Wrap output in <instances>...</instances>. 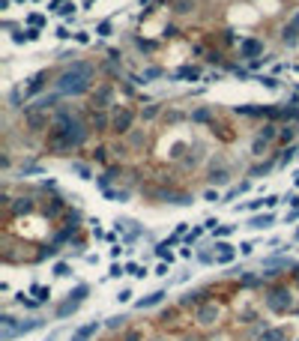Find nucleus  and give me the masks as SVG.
I'll list each match as a JSON object with an SVG mask.
<instances>
[{
	"mask_svg": "<svg viewBox=\"0 0 299 341\" xmlns=\"http://www.w3.org/2000/svg\"><path fill=\"white\" fill-rule=\"evenodd\" d=\"M90 78H93V66L90 63H75L69 72L57 78V93L60 96H81L87 87H90Z\"/></svg>",
	"mask_w": 299,
	"mask_h": 341,
	"instance_id": "2",
	"label": "nucleus"
},
{
	"mask_svg": "<svg viewBox=\"0 0 299 341\" xmlns=\"http://www.w3.org/2000/svg\"><path fill=\"white\" fill-rule=\"evenodd\" d=\"M287 329L284 326H272V329H263V335L257 338V341H287Z\"/></svg>",
	"mask_w": 299,
	"mask_h": 341,
	"instance_id": "10",
	"label": "nucleus"
},
{
	"mask_svg": "<svg viewBox=\"0 0 299 341\" xmlns=\"http://www.w3.org/2000/svg\"><path fill=\"white\" fill-rule=\"evenodd\" d=\"M78 305H81L78 299H72V296H69L66 302H60L57 309H54V317H57V320H63V317H69V314H75V311H78Z\"/></svg>",
	"mask_w": 299,
	"mask_h": 341,
	"instance_id": "8",
	"label": "nucleus"
},
{
	"mask_svg": "<svg viewBox=\"0 0 299 341\" xmlns=\"http://www.w3.org/2000/svg\"><path fill=\"white\" fill-rule=\"evenodd\" d=\"M27 39H30V42H33V39H39V30H36V27H30V30H27Z\"/></svg>",
	"mask_w": 299,
	"mask_h": 341,
	"instance_id": "32",
	"label": "nucleus"
},
{
	"mask_svg": "<svg viewBox=\"0 0 299 341\" xmlns=\"http://www.w3.org/2000/svg\"><path fill=\"white\" fill-rule=\"evenodd\" d=\"M206 117H209V111H206V108H201V111L195 114V120H206Z\"/></svg>",
	"mask_w": 299,
	"mask_h": 341,
	"instance_id": "34",
	"label": "nucleus"
},
{
	"mask_svg": "<svg viewBox=\"0 0 299 341\" xmlns=\"http://www.w3.org/2000/svg\"><path fill=\"white\" fill-rule=\"evenodd\" d=\"M81 141H84V126L72 117H60L48 135V147L54 153H72L75 147H81Z\"/></svg>",
	"mask_w": 299,
	"mask_h": 341,
	"instance_id": "1",
	"label": "nucleus"
},
{
	"mask_svg": "<svg viewBox=\"0 0 299 341\" xmlns=\"http://www.w3.org/2000/svg\"><path fill=\"white\" fill-rule=\"evenodd\" d=\"M33 293H36V302H45L51 296V287H42V284H33Z\"/></svg>",
	"mask_w": 299,
	"mask_h": 341,
	"instance_id": "16",
	"label": "nucleus"
},
{
	"mask_svg": "<svg viewBox=\"0 0 299 341\" xmlns=\"http://www.w3.org/2000/svg\"><path fill=\"white\" fill-rule=\"evenodd\" d=\"M129 299H132V291H120L117 293V302H129Z\"/></svg>",
	"mask_w": 299,
	"mask_h": 341,
	"instance_id": "26",
	"label": "nucleus"
},
{
	"mask_svg": "<svg viewBox=\"0 0 299 341\" xmlns=\"http://www.w3.org/2000/svg\"><path fill=\"white\" fill-rule=\"evenodd\" d=\"M54 276L66 278V276H69V266H66V263H57V266H54Z\"/></svg>",
	"mask_w": 299,
	"mask_h": 341,
	"instance_id": "22",
	"label": "nucleus"
},
{
	"mask_svg": "<svg viewBox=\"0 0 299 341\" xmlns=\"http://www.w3.org/2000/svg\"><path fill=\"white\" fill-rule=\"evenodd\" d=\"M296 36H299V12L293 15V21L284 27V39H287V42H296Z\"/></svg>",
	"mask_w": 299,
	"mask_h": 341,
	"instance_id": "14",
	"label": "nucleus"
},
{
	"mask_svg": "<svg viewBox=\"0 0 299 341\" xmlns=\"http://www.w3.org/2000/svg\"><path fill=\"white\" fill-rule=\"evenodd\" d=\"M239 51H242V57H254V54L263 51V42H257V39H245Z\"/></svg>",
	"mask_w": 299,
	"mask_h": 341,
	"instance_id": "13",
	"label": "nucleus"
},
{
	"mask_svg": "<svg viewBox=\"0 0 299 341\" xmlns=\"http://www.w3.org/2000/svg\"><path fill=\"white\" fill-rule=\"evenodd\" d=\"M138 338H141L138 332H129V335H126V341H138Z\"/></svg>",
	"mask_w": 299,
	"mask_h": 341,
	"instance_id": "35",
	"label": "nucleus"
},
{
	"mask_svg": "<svg viewBox=\"0 0 299 341\" xmlns=\"http://www.w3.org/2000/svg\"><path fill=\"white\" fill-rule=\"evenodd\" d=\"M72 12H75V3H66V6L60 9V15H66V18H69V15H72Z\"/></svg>",
	"mask_w": 299,
	"mask_h": 341,
	"instance_id": "27",
	"label": "nucleus"
},
{
	"mask_svg": "<svg viewBox=\"0 0 299 341\" xmlns=\"http://www.w3.org/2000/svg\"><path fill=\"white\" fill-rule=\"evenodd\" d=\"M278 201H281V197H275V195H269V197H267V210H272V207H275Z\"/></svg>",
	"mask_w": 299,
	"mask_h": 341,
	"instance_id": "30",
	"label": "nucleus"
},
{
	"mask_svg": "<svg viewBox=\"0 0 299 341\" xmlns=\"http://www.w3.org/2000/svg\"><path fill=\"white\" fill-rule=\"evenodd\" d=\"M123 273H126V266H120V263H114V266H111V273H108V276H111V278H120Z\"/></svg>",
	"mask_w": 299,
	"mask_h": 341,
	"instance_id": "21",
	"label": "nucleus"
},
{
	"mask_svg": "<svg viewBox=\"0 0 299 341\" xmlns=\"http://www.w3.org/2000/svg\"><path fill=\"white\" fill-rule=\"evenodd\" d=\"M201 296H206V291H189L180 302L183 305H201Z\"/></svg>",
	"mask_w": 299,
	"mask_h": 341,
	"instance_id": "15",
	"label": "nucleus"
},
{
	"mask_svg": "<svg viewBox=\"0 0 299 341\" xmlns=\"http://www.w3.org/2000/svg\"><path fill=\"white\" fill-rule=\"evenodd\" d=\"M75 171H78V174H81L84 179H87V177H90V168H87V165H75Z\"/></svg>",
	"mask_w": 299,
	"mask_h": 341,
	"instance_id": "28",
	"label": "nucleus"
},
{
	"mask_svg": "<svg viewBox=\"0 0 299 341\" xmlns=\"http://www.w3.org/2000/svg\"><path fill=\"white\" fill-rule=\"evenodd\" d=\"M219 314H221V309L216 302H204V305H198L195 320L201 323V326H213V323H219Z\"/></svg>",
	"mask_w": 299,
	"mask_h": 341,
	"instance_id": "4",
	"label": "nucleus"
},
{
	"mask_svg": "<svg viewBox=\"0 0 299 341\" xmlns=\"http://www.w3.org/2000/svg\"><path fill=\"white\" fill-rule=\"evenodd\" d=\"M236 230V225H224V227H216V237H231Z\"/></svg>",
	"mask_w": 299,
	"mask_h": 341,
	"instance_id": "20",
	"label": "nucleus"
},
{
	"mask_svg": "<svg viewBox=\"0 0 299 341\" xmlns=\"http://www.w3.org/2000/svg\"><path fill=\"white\" fill-rule=\"evenodd\" d=\"M296 186H299V174H296Z\"/></svg>",
	"mask_w": 299,
	"mask_h": 341,
	"instance_id": "37",
	"label": "nucleus"
},
{
	"mask_svg": "<svg viewBox=\"0 0 299 341\" xmlns=\"http://www.w3.org/2000/svg\"><path fill=\"white\" fill-rule=\"evenodd\" d=\"M290 305H293V296H290L287 287H272V291L267 293V309L275 311V314L290 311Z\"/></svg>",
	"mask_w": 299,
	"mask_h": 341,
	"instance_id": "3",
	"label": "nucleus"
},
{
	"mask_svg": "<svg viewBox=\"0 0 299 341\" xmlns=\"http://www.w3.org/2000/svg\"><path fill=\"white\" fill-rule=\"evenodd\" d=\"M108 33H111V21H102L99 24V36H108Z\"/></svg>",
	"mask_w": 299,
	"mask_h": 341,
	"instance_id": "25",
	"label": "nucleus"
},
{
	"mask_svg": "<svg viewBox=\"0 0 299 341\" xmlns=\"http://www.w3.org/2000/svg\"><path fill=\"white\" fill-rule=\"evenodd\" d=\"M165 296H168L165 291H153L150 296H144V299H138V309H141V311H144V309H153V305H159V302H162Z\"/></svg>",
	"mask_w": 299,
	"mask_h": 341,
	"instance_id": "11",
	"label": "nucleus"
},
{
	"mask_svg": "<svg viewBox=\"0 0 299 341\" xmlns=\"http://www.w3.org/2000/svg\"><path fill=\"white\" fill-rule=\"evenodd\" d=\"M87 293H90V287H87V284H78V287H75V291L69 293V296H72V299H78V302H84V296H87Z\"/></svg>",
	"mask_w": 299,
	"mask_h": 341,
	"instance_id": "18",
	"label": "nucleus"
},
{
	"mask_svg": "<svg viewBox=\"0 0 299 341\" xmlns=\"http://www.w3.org/2000/svg\"><path fill=\"white\" fill-rule=\"evenodd\" d=\"M296 219H299V207H296V210H290V212H287V219H284V222H296Z\"/></svg>",
	"mask_w": 299,
	"mask_h": 341,
	"instance_id": "31",
	"label": "nucleus"
},
{
	"mask_svg": "<svg viewBox=\"0 0 299 341\" xmlns=\"http://www.w3.org/2000/svg\"><path fill=\"white\" fill-rule=\"evenodd\" d=\"M177 75H180V78H198V69H180Z\"/></svg>",
	"mask_w": 299,
	"mask_h": 341,
	"instance_id": "23",
	"label": "nucleus"
},
{
	"mask_svg": "<svg viewBox=\"0 0 299 341\" xmlns=\"http://www.w3.org/2000/svg\"><path fill=\"white\" fill-rule=\"evenodd\" d=\"M96 332H99V323L96 320L93 323H84V326H78L72 332V338H69V341H90V338H96Z\"/></svg>",
	"mask_w": 299,
	"mask_h": 341,
	"instance_id": "5",
	"label": "nucleus"
},
{
	"mask_svg": "<svg viewBox=\"0 0 299 341\" xmlns=\"http://www.w3.org/2000/svg\"><path fill=\"white\" fill-rule=\"evenodd\" d=\"M216 248H219V258H216L219 263H231V260L236 258V248H234V245H227V243H219Z\"/></svg>",
	"mask_w": 299,
	"mask_h": 341,
	"instance_id": "12",
	"label": "nucleus"
},
{
	"mask_svg": "<svg viewBox=\"0 0 299 341\" xmlns=\"http://www.w3.org/2000/svg\"><path fill=\"white\" fill-rule=\"evenodd\" d=\"M132 120H135V111H132V108H123V111L114 117V132H129Z\"/></svg>",
	"mask_w": 299,
	"mask_h": 341,
	"instance_id": "6",
	"label": "nucleus"
},
{
	"mask_svg": "<svg viewBox=\"0 0 299 341\" xmlns=\"http://www.w3.org/2000/svg\"><path fill=\"white\" fill-rule=\"evenodd\" d=\"M281 266H293V260H284V258H272V260H267V269H281Z\"/></svg>",
	"mask_w": 299,
	"mask_h": 341,
	"instance_id": "17",
	"label": "nucleus"
},
{
	"mask_svg": "<svg viewBox=\"0 0 299 341\" xmlns=\"http://www.w3.org/2000/svg\"><path fill=\"white\" fill-rule=\"evenodd\" d=\"M296 243H299V230H296Z\"/></svg>",
	"mask_w": 299,
	"mask_h": 341,
	"instance_id": "36",
	"label": "nucleus"
},
{
	"mask_svg": "<svg viewBox=\"0 0 299 341\" xmlns=\"http://www.w3.org/2000/svg\"><path fill=\"white\" fill-rule=\"evenodd\" d=\"M260 84H267V87H278V81H275V78H260Z\"/></svg>",
	"mask_w": 299,
	"mask_h": 341,
	"instance_id": "33",
	"label": "nucleus"
},
{
	"mask_svg": "<svg viewBox=\"0 0 299 341\" xmlns=\"http://www.w3.org/2000/svg\"><path fill=\"white\" fill-rule=\"evenodd\" d=\"M272 222H275V215H272V212H263V215H252V219H249V227H252V230H267V227H272Z\"/></svg>",
	"mask_w": 299,
	"mask_h": 341,
	"instance_id": "7",
	"label": "nucleus"
},
{
	"mask_svg": "<svg viewBox=\"0 0 299 341\" xmlns=\"http://www.w3.org/2000/svg\"><path fill=\"white\" fill-rule=\"evenodd\" d=\"M39 326H45V320H42V317L21 320V323H15V335H27V332H33V329H39Z\"/></svg>",
	"mask_w": 299,
	"mask_h": 341,
	"instance_id": "9",
	"label": "nucleus"
},
{
	"mask_svg": "<svg viewBox=\"0 0 299 341\" xmlns=\"http://www.w3.org/2000/svg\"><path fill=\"white\" fill-rule=\"evenodd\" d=\"M272 135H275V126H267V129H263V132H260V138H263V141H269Z\"/></svg>",
	"mask_w": 299,
	"mask_h": 341,
	"instance_id": "24",
	"label": "nucleus"
},
{
	"mask_svg": "<svg viewBox=\"0 0 299 341\" xmlns=\"http://www.w3.org/2000/svg\"><path fill=\"white\" fill-rule=\"evenodd\" d=\"M239 251H242V255H252L254 245H252V243H242V245H239Z\"/></svg>",
	"mask_w": 299,
	"mask_h": 341,
	"instance_id": "29",
	"label": "nucleus"
},
{
	"mask_svg": "<svg viewBox=\"0 0 299 341\" xmlns=\"http://www.w3.org/2000/svg\"><path fill=\"white\" fill-rule=\"evenodd\" d=\"M108 329H120V326H126V317L123 314H117V317H108V323H105Z\"/></svg>",
	"mask_w": 299,
	"mask_h": 341,
	"instance_id": "19",
	"label": "nucleus"
}]
</instances>
